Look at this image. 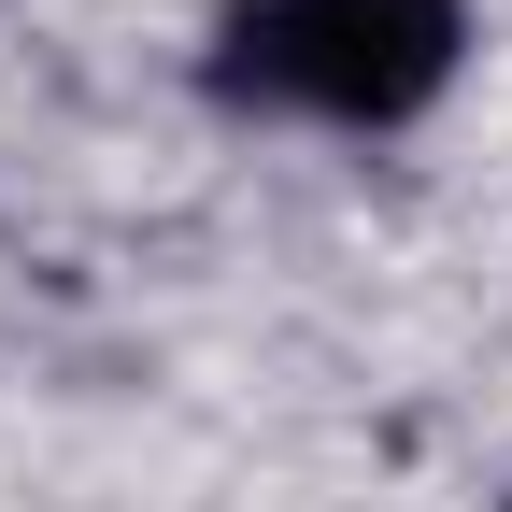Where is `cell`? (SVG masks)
Masks as SVG:
<instances>
[{
    "label": "cell",
    "instance_id": "cell-2",
    "mask_svg": "<svg viewBox=\"0 0 512 512\" xmlns=\"http://www.w3.org/2000/svg\"><path fill=\"white\" fill-rule=\"evenodd\" d=\"M498 512H512V498H498Z\"/></svg>",
    "mask_w": 512,
    "mask_h": 512
},
{
    "label": "cell",
    "instance_id": "cell-1",
    "mask_svg": "<svg viewBox=\"0 0 512 512\" xmlns=\"http://www.w3.org/2000/svg\"><path fill=\"white\" fill-rule=\"evenodd\" d=\"M470 57V0H228L200 86L299 128H413Z\"/></svg>",
    "mask_w": 512,
    "mask_h": 512
}]
</instances>
